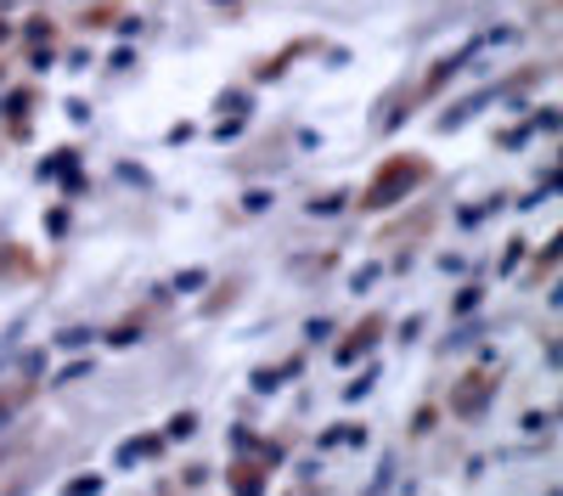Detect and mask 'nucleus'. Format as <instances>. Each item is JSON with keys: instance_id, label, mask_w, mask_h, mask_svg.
Returning <instances> with one entry per match:
<instances>
[{"instance_id": "1", "label": "nucleus", "mask_w": 563, "mask_h": 496, "mask_svg": "<svg viewBox=\"0 0 563 496\" xmlns=\"http://www.w3.org/2000/svg\"><path fill=\"white\" fill-rule=\"evenodd\" d=\"M97 491H102L97 474H85V480H68V485H63V496H97Z\"/></svg>"}, {"instance_id": "2", "label": "nucleus", "mask_w": 563, "mask_h": 496, "mask_svg": "<svg viewBox=\"0 0 563 496\" xmlns=\"http://www.w3.org/2000/svg\"><path fill=\"white\" fill-rule=\"evenodd\" d=\"M192 429H198V418H192V412H180V418L169 423V440H186V434H192Z\"/></svg>"}]
</instances>
